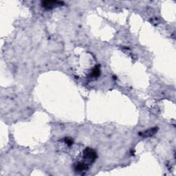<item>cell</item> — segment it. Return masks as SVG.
<instances>
[{"label":"cell","mask_w":176,"mask_h":176,"mask_svg":"<svg viewBox=\"0 0 176 176\" xmlns=\"http://www.w3.org/2000/svg\"><path fill=\"white\" fill-rule=\"evenodd\" d=\"M97 158L96 152L91 148H86L83 151V160L85 163L90 164L94 163Z\"/></svg>","instance_id":"cell-1"},{"label":"cell","mask_w":176,"mask_h":176,"mask_svg":"<svg viewBox=\"0 0 176 176\" xmlns=\"http://www.w3.org/2000/svg\"><path fill=\"white\" fill-rule=\"evenodd\" d=\"M89 165L90 164L85 163V162L79 161L75 164L74 167H75V170L76 172H77V173H83V172H85L87 170H88V168H89Z\"/></svg>","instance_id":"cell-2"},{"label":"cell","mask_w":176,"mask_h":176,"mask_svg":"<svg viewBox=\"0 0 176 176\" xmlns=\"http://www.w3.org/2000/svg\"><path fill=\"white\" fill-rule=\"evenodd\" d=\"M63 2L59 1H44L42 2V6L46 8H54L56 7L62 6L63 4Z\"/></svg>","instance_id":"cell-3"},{"label":"cell","mask_w":176,"mask_h":176,"mask_svg":"<svg viewBox=\"0 0 176 176\" xmlns=\"http://www.w3.org/2000/svg\"><path fill=\"white\" fill-rule=\"evenodd\" d=\"M158 127H153L149 129H147L145 132L140 133L139 135L141 136L142 137H150L153 136L154 134H156V132H158Z\"/></svg>","instance_id":"cell-4"},{"label":"cell","mask_w":176,"mask_h":176,"mask_svg":"<svg viewBox=\"0 0 176 176\" xmlns=\"http://www.w3.org/2000/svg\"><path fill=\"white\" fill-rule=\"evenodd\" d=\"M100 68L98 65H97L96 67H95V68L93 70V71L91 72V76L92 77H97L100 75Z\"/></svg>","instance_id":"cell-5"},{"label":"cell","mask_w":176,"mask_h":176,"mask_svg":"<svg viewBox=\"0 0 176 176\" xmlns=\"http://www.w3.org/2000/svg\"><path fill=\"white\" fill-rule=\"evenodd\" d=\"M64 142L68 146H72L73 144V140L70 138H65L64 139Z\"/></svg>","instance_id":"cell-6"}]
</instances>
